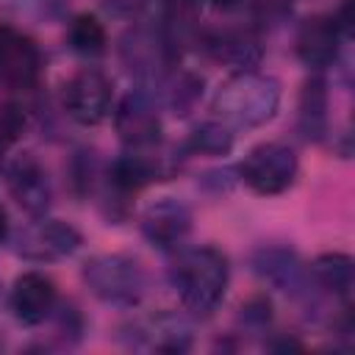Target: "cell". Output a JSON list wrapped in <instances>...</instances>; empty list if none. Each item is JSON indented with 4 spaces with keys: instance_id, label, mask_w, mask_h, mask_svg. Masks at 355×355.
Segmentation results:
<instances>
[{
    "instance_id": "obj_1",
    "label": "cell",
    "mask_w": 355,
    "mask_h": 355,
    "mask_svg": "<svg viewBox=\"0 0 355 355\" xmlns=\"http://www.w3.org/2000/svg\"><path fill=\"white\" fill-rule=\"evenodd\" d=\"M169 280L189 313L211 316L227 294V283H230L227 255L211 244L178 250L169 266Z\"/></svg>"
},
{
    "instance_id": "obj_2",
    "label": "cell",
    "mask_w": 355,
    "mask_h": 355,
    "mask_svg": "<svg viewBox=\"0 0 355 355\" xmlns=\"http://www.w3.org/2000/svg\"><path fill=\"white\" fill-rule=\"evenodd\" d=\"M214 114L230 130H252L275 119L280 108V83L272 75L241 69L219 83L214 100Z\"/></svg>"
},
{
    "instance_id": "obj_3",
    "label": "cell",
    "mask_w": 355,
    "mask_h": 355,
    "mask_svg": "<svg viewBox=\"0 0 355 355\" xmlns=\"http://www.w3.org/2000/svg\"><path fill=\"white\" fill-rule=\"evenodd\" d=\"M89 291L114 308H133L147 294V272L139 258L125 252H100L83 263Z\"/></svg>"
},
{
    "instance_id": "obj_4",
    "label": "cell",
    "mask_w": 355,
    "mask_h": 355,
    "mask_svg": "<svg viewBox=\"0 0 355 355\" xmlns=\"http://www.w3.org/2000/svg\"><path fill=\"white\" fill-rule=\"evenodd\" d=\"M252 272L269 283L272 288L300 300L313 316L324 313L322 291L311 277V269L300 261V255L288 247H258L252 252Z\"/></svg>"
},
{
    "instance_id": "obj_5",
    "label": "cell",
    "mask_w": 355,
    "mask_h": 355,
    "mask_svg": "<svg viewBox=\"0 0 355 355\" xmlns=\"http://www.w3.org/2000/svg\"><path fill=\"white\" fill-rule=\"evenodd\" d=\"M297 172H300L297 153L280 141H263L252 147L239 164V180L247 183L261 197H275L288 191L297 180Z\"/></svg>"
},
{
    "instance_id": "obj_6",
    "label": "cell",
    "mask_w": 355,
    "mask_h": 355,
    "mask_svg": "<svg viewBox=\"0 0 355 355\" xmlns=\"http://www.w3.org/2000/svg\"><path fill=\"white\" fill-rule=\"evenodd\" d=\"M61 105L72 122H78L83 128H94V125L105 122L114 111V86H111L108 75L86 67L64 83Z\"/></svg>"
},
{
    "instance_id": "obj_7",
    "label": "cell",
    "mask_w": 355,
    "mask_h": 355,
    "mask_svg": "<svg viewBox=\"0 0 355 355\" xmlns=\"http://www.w3.org/2000/svg\"><path fill=\"white\" fill-rule=\"evenodd\" d=\"M80 244H83V236L78 233V227L61 219L39 216L36 222L25 225L17 233L14 252L31 263H55L78 252Z\"/></svg>"
},
{
    "instance_id": "obj_8",
    "label": "cell",
    "mask_w": 355,
    "mask_h": 355,
    "mask_svg": "<svg viewBox=\"0 0 355 355\" xmlns=\"http://www.w3.org/2000/svg\"><path fill=\"white\" fill-rule=\"evenodd\" d=\"M122 64L141 80V83H161L175 61V50L166 42V36L155 28H130L119 42Z\"/></svg>"
},
{
    "instance_id": "obj_9",
    "label": "cell",
    "mask_w": 355,
    "mask_h": 355,
    "mask_svg": "<svg viewBox=\"0 0 355 355\" xmlns=\"http://www.w3.org/2000/svg\"><path fill=\"white\" fill-rule=\"evenodd\" d=\"M114 114V128L128 150H155L161 144V114L147 89L128 92Z\"/></svg>"
},
{
    "instance_id": "obj_10",
    "label": "cell",
    "mask_w": 355,
    "mask_h": 355,
    "mask_svg": "<svg viewBox=\"0 0 355 355\" xmlns=\"http://www.w3.org/2000/svg\"><path fill=\"white\" fill-rule=\"evenodd\" d=\"M42 50L39 44L11 28L0 25V86L6 89H33L42 78Z\"/></svg>"
},
{
    "instance_id": "obj_11",
    "label": "cell",
    "mask_w": 355,
    "mask_h": 355,
    "mask_svg": "<svg viewBox=\"0 0 355 355\" xmlns=\"http://www.w3.org/2000/svg\"><path fill=\"white\" fill-rule=\"evenodd\" d=\"M130 347L147 349V352H186L194 344V327L191 322L178 311H158L130 324Z\"/></svg>"
},
{
    "instance_id": "obj_12",
    "label": "cell",
    "mask_w": 355,
    "mask_h": 355,
    "mask_svg": "<svg viewBox=\"0 0 355 355\" xmlns=\"http://www.w3.org/2000/svg\"><path fill=\"white\" fill-rule=\"evenodd\" d=\"M139 225H141V236L153 247L172 252L180 250L186 236L191 233V211L175 197H161L144 208Z\"/></svg>"
},
{
    "instance_id": "obj_13",
    "label": "cell",
    "mask_w": 355,
    "mask_h": 355,
    "mask_svg": "<svg viewBox=\"0 0 355 355\" xmlns=\"http://www.w3.org/2000/svg\"><path fill=\"white\" fill-rule=\"evenodd\" d=\"M6 183L17 205L31 216H44L53 205V183L47 178V169L31 153H22L8 164Z\"/></svg>"
},
{
    "instance_id": "obj_14",
    "label": "cell",
    "mask_w": 355,
    "mask_h": 355,
    "mask_svg": "<svg viewBox=\"0 0 355 355\" xmlns=\"http://www.w3.org/2000/svg\"><path fill=\"white\" fill-rule=\"evenodd\" d=\"M58 305L55 283L42 272H22L8 294V308L14 319L25 327H36L53 316Z\"/></svg>"
},
{
    "instance_id": "obj_15",
    "label": "cell",
    "mask_w": 355,
    "mask_h": 355,
    "mask_svg": "<svg viewBox=\"0 0 355 355\" xmlns=\"http://www.w3.org/2000/svg\"><path fill=\"white\" fill-rule=\"evenodd\" d=\"M341 39L344 36H341L338 25L333 22V17L316 14L300 25L297 39H294V53L308 69L322 72L338 61Z\"/></svg>"
},
{
    "instance_id": "obj_16",
    "label": "cell",
    "mask_w": 355,
    "mask_h": 355,
    "mask_svg": "<svg viewBox=\"0 0 355 355\" xmlns=\"http://www.w3.org/2000/svg\"><path fill=\"white\" fill-rule=\"evenodd\" d=\"M200 44H202V50H205L214 61L227 64V67H233L236 72L258 67V61H261V55H263L258 39H255L250 31H239V28H225V31L202 33V36H200Z\"/></svg>"
},
{
    "instance_id": "obj_17",
    "label": "cell",
    "mask_w": 355,
    "mask_h": 355,
    "mask_svg": "<svg viewBox=\"0 0 355 355\" xmlns=\"http://www.w3.org/2000/svg\"><path fill=\"white\" fill-rule=\"evenodd\" d=\"M308 269H311V277H313V283L319 286L322 294H327L333 300H341L349 308L352 288H355V263H352L349 255L324 252Z\"/></svg>"
},
{
    "instance_id": "obj_18",
    "label": "cell",
    "mask_w": 355,
    "mask_h": 355,
    "mask_svg": "<svg viewBox=\"0 0 355 355\" xmlns=\"http://www.w3.org/2000/svg\"><path fill=\"white\" fill-rule=\"evenodd\" d=\"M327 83L322 75H311L300 92L297 128L308 141H319L327 133Z\"/></svg>"
},
{
    "instance_id": "obj_19",
    "label": "cell",
    "mask_w": 355,
    "mask_h": 355,
    "mask_svg": "<svg viewBox=\"0 0 355 355\" xmlns=\"http://www.w3.org/2000/svg\"><path fill=\"white\" fill-rule=\"evenodd\" d=\"M67 44H69L72 53L94 58V55L105 53L108 33H105L103 22L94 14H78V17H72V22L67 28Z\"/></svg>"
},
{
    "instance_id": "obj_20",
    "label": "cell",
    "mask_w": 355,
    "mask_h": 355,
    "mask_svg": "<svg viewBox=\"0 0 355 355\" xmlns=\"http://www.w3.org/2000/svg\"><path fill=\"white\" fill-rule=\"evenodd\" d=\"M233 144H236L233 130L219 119L194 125L186 139V150L191 155H227L233 150Z\"/></svg>"
},
{
    "instance_id": "obj_21",
    "label": "cell",
    "mask_w": 355,
    "mask_h": 355,
    "mask_svg": "<svg viewBox=\"0 0 355 355\" xmlns=\"http://www.w3.org/2000/svg\"><path fill=\"white\" fill-rule=\"evenodd\" d=\"M200 97H202V80L197 75H191V72H178L166 83V105L178 116H186Z\"/></svg>"
},
{
    "instance_id": "obj_22",
    "label": "cell",
    "mask_w": 355,
    "mask_h": 355,
    "mask_svg": "<svg viewBox=\"0 0 355 355\" xmlns=\"http://www.w3.org/2000/svg\"><path fill=\"white\" fill-rule=\"evenodd\" d=\"M97 178H100V172H97L94 155L86 153V150H80V153L75 155V161H72V186H75V191H78L80 197H86V194L94 189Z\"/></svg>"
},
{
    "instance_id": "obj_23",
    "label": "cell",
    "mask_w": 355,
    "mask_h": 355,
    "mask_svg": "<svg viewBox=\"0 0 355 355\" xmlns=\"http://www.w3.org/2000/svg\"><path fill=\"white\" fill-rule=\"evenodd\" d=\"M25 130V114L11 105V103H3L0 105V150L11 147Z\"/></svg>"
},
{
    "instance_id": "obj_24",
    "label": "cell",
    "mask_w": 355,
    "mask_h": 355,
    "mask_svg": "<svg viewBox=\"0 0 355 355\" xmlns=\"http://www.w3.org/2000/svg\"><path fill=\"white\" fill-rule=\"evenodd\" d=\"M269 319H272V305H269V300H263V297H255V300H250V302L241 308V322H244L247 327H266Z\"/></svg>"
},
{
    "instance_id": "obj_25",
    "label": "cell",
    "mask_w": 355,
    "mask_h": 355,
    "mask_svg": "<svg viewBox=\"0 0 355 355\" xmlns=\"http://www.w3.org/2000/svg\"><path fill=\"white\" fill-rule=\"evenodd\" d=\"M58 6V0H0V8L25 11V14H50Z\"/></svg>"
},
{
    "instance_id": "obj_26",
    "label": "cell",
    "mask_w": 355,
    "mask_h": 355,
    "mask_svg": "<svg viewBox=\"0 0 355 355\" xmlns=\"http://www.w3.org/2000/svg\"><path fill=\"white\" fill-rule=\"evenodd\" d=\"M333 22L338 25V31H341V36H349L352 33V0H341V6H338V11L333 14Z\"/></svg>"
},
{
    "instance_id": "obj_27",
    "label": "cell",
    "mask_w": 355,
    "mask_h": 355,
    "mask_svg": "<svg viewBox=\"0 0 355 355\" xmlns=\"http://www.w3.org/2000/svg\"><path fill=\"white\" fill-rule=\"evenodd\" d=\"M6 236H8V214L0 208V244L6 241Z\"/></svg>"
},
{
    "instance_id": "obj_28",
    "label": "cell",
    "mask_w": 355,
    "mask_h": 355,
    "mask_svg": "<svg viewBox=\"0 0 355 355\" xmlns=\"http://www.w3.org/2000/svg\"><path fill=\"white\" fill-rule=\"evenodd\" d=\"M214 6H222V8H230V6H236V3H241V0H211Z\"/></svg>"
},
{
    "instance_id": "obj_29",
    "label": "cell",
    "mask_w": 355,
    "mask_h": 355,
    "mask_svg": "<svg viewBox=\"0 0 355 355\" xmlns=\"http://www.w3.org/2000/svg\"><path fill=\"white\" fill-rule=\"evenodd\" d=\"M0 166H3V150H0Z\"/></svg>"
}]
</instances>
